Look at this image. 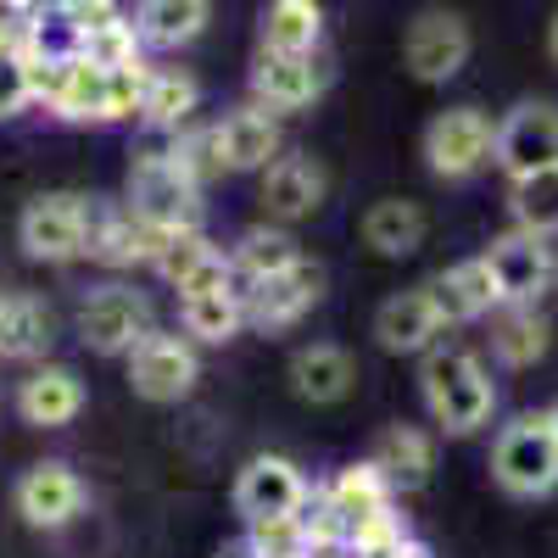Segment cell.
<instances>
[{"mask_svg": "<svg viewBox=\"0 0 558 558\" xmlns=\"http://www.w3.org/2000/svg\"><path fill=\"white\" fill-rule=\"evenodd\" d=\"M436 318H441V330H452V324H475L497 307V286H492V268L486 257H463L452 263L447 274H436L430 286H425Z\"/></svg>", "mask_w": 558, "mask_h": 558, "instance_id": "18", "label": "cell"}, {"mask_svg": "<svg viewBox=\"0 0 558 558\" xmlns=\"http://www.w3.org/2000/svg\"><path fill=\"white\" fill-rule=\"evenodd\" d=\"M324 296V274L302 257L296 268L274 274V279H257V286H241V307H246V324L252 330H291L302 313H313Z\"/></svg>", "mask_w": 558, "mask_h": 558, "instance_id": "12", "label": "cell"}, {"mask_svg": "<svg viewBox=\"0 0 558 558\" xmlns=\"http://www.w3.org/2000/svg\"><path fill=\"white\" fill-rule=\"evenodd\" d=\"M140 34H134V17H112V23H101V28H89V34H78V57L84 62H96V68H140Z\"/></svg>", "mask_w": 558, "mask_h": 558, "instance_id": "33", "label": "cell"}, {"mask_svg": "<svg viewBox=\"0 0 558 558\" xmlns=\"http://www.w3.org/2000/svg\"><path fill=\"white\" fill-rule=\"evenodd\" d=\"M302 263V246L286 235V229L274 223H257L246 229V235L235 241V252H229V268H235V286H257V279H274Z\"/></svg>", "mask_w": 558, "mask_h": 558, "instance_id": "28", "label": "cell"}, {"mask_svg": "<svg viewBox=\"0 0 558 558\" xmlns=\"http://www.w3.org/2000/svg\"><path fill=\"white\" fill-rule=\"evenodd\" d=\"M213 23V0H140L134 7V34L151 51H179V45L202 39Z\"/></svg>", "mask_w": 558, "mask_h": 558, "instance_id": "21", "label": "cell"}, {"mask_svg": "<svg viewBox=\"0 0 558 558\" xmlns=\"http://www.w3.org/2000/svg\"><path fill=\"white\" fill-rule=\"evenodd\" d=\"M17 7H28V0H17Z\"/></svg>", "mask_w": 558, "mask_h": 558, "instance_id": "41", "label": "cell"}, {"mask_svg": "<svg viewBox=\"0 0 558 558\" xmlns=\"http://www.w3.org/2000/svg\"><path fill=\"white\" fill-rule=\"evenodd\" d=\"M492 118L481 107H447L425 129V162L436 179H470L492 162Z\"/></svg>", "mask_w": 558, "mask_h": 558, "instance_id": "7", "label": "cell"}, {"mask_svg": "<svg viewBox=\"0 0 558 558\" xmlns=\"http://www.w3.org/2000/svg\"><path fill=\"white\" fill-rule=\"evenodd\" d=\"M402 62L418 84H447L470 62V23L458 12H418L402 39Z\"/></svg>", "mask_w": 558, "mask_h": 558, "instance_id": "11", "label": "cell"}, {"mask_svg": "<svg viewBox=\"0 0 558 558\" xmlns=\"http://www.w3.org/2000/svg\"><path fill=\"white\" fill-rule=\"evenodd\" d=\"M28 101H34V89H28V62H23V51L0 57V123L17 118Z\"/></svg>", "mask_w": 558, "mask_h": 558, "instance_id": "36", "label": "cell"}, {"mask_svg": "<svg viewBox=\"0 0 558 558\" xmlns=\"http://www.w3.org/2000/svg\"><path fill=\"white\" fill-rule=\"evenodd\" d=\"M179 324L191 341H207V347H223L241 336L246 324V307H241V291H202V296H179Z\"/></svg>", "mask_w": 558, "mask_h": 558, "instance_id": "31", "label": "cell"}, {"mask_svg": "<svg viewBox=\"0 0 558 558\" xmlns=\"http://www.w3.org/2000/svg\"><path fill=\"white\" fill-rule=\"evenodd\" d=\"M547 51H553V62H558V17H553V34H547Z\"/></svg>", "mask_w": 558, "mask_h": 558, "instance_id": "39", "label": "cell"}, {"mask_svg": "<svg viewBox=\"0 0 558 558\" xmlns=\"http://www.w3.org/2000/svg\"><path fill=\"white\" fill-rule=\"evenodd\" d=\"M436 336H441V318L425 291H402V296L380 302V313H375V341L386 352H430Z\"/></svg>", "mask_w": 558, "mask_h": 558, "instance_id": "22", "label": "cell"}, {"mask_svg": "<svg viewBox=\"0 0 558 558\" xmlns=\"http://www.w3.org/2000/svg\"><path fill=\"white\" fill-rule=\"evenodd\" d=\"M368 463L391 481V492H413V486H425L430 470H436V441L418 425H391L375 441V458H368Z\"/></svg>", "mask_w": 558, "mask_h": 558, "instance_id": "23", "label": "cell"}, {"mask_svg": "<svg viewBox=\"0 0 558 558\" xmlns=\"http://www.w3.org/2000/svg\"><path fill=\"white\" fill-rule=\"evenodd\" d=\"M497 307H502L497 324H492V352H497V363H508V368L542 363V357H547V341H553V324H547L536 307H508V302H497Z\"/></svg>", "mask_w": 558, "mask_h": 558, "instance_id": "30", "label": "cell"}, {"mask_svg": "<svg viewBox=\"0 0 558 558\" xmlns=\"http://www.w3.org/2000/svg\"><path fill=\"white\" fill-rule=\"evenodd\" d=\"M168 241V229L146 223L129 202H89V229H84V257H96L107 268H134V263H157Z\"/></svg>", "mask_w": 558, "mask_h": 558, "instance_id": "9", "label": "cell"}, {"mask_svg": "<svg viewBox=\"0 0 558 558\" xmlns=\"http://www.w3.org/2000/svg\"><path fill=\"white\" fill-rule=\"evenodd\" d=\"M425 213H418L413 202L402 196H386L363 213V246H375L380 257H413L418 246H425Z\"/></svg>", "mask_w": 558, "mask_h": 558, "instance_id": "27", "label": "cell"}, {"mask_svg": "<svg viewBox=\"0 0 558 558\" xmlns=\"http://www.w3.org/2000/svg\"><path fill=\"white\" fill-rule=\"evenodd\" d=\"M51 347V307L28 291L0 296V357L7 363H28Z\"/></svg>", "mask_w": 558, "mask_h": 558, "instance_id": "26", "label": "cell"}, {"mask_svg": "<svg viewBox=\"0 0 558 558\" xmlns=\"http://www.w3.org/2000/svg\"><path fill=\"white\" fill-rule=\"evenodd\" d=\"M492 162L508 179H531L558 168V107L553 101H520L492 134Z\"/></svg>", "mask_w": 558, "mask_h": 558, "instance_id": "3", "label": "cell"}, {"mask_svg": "<svg viewBox=\"0 0 558 558\" xmlns=\"http://www.w3.org/2000/svg\"><path fill=\"white\" fill-rule=\"evenodd\" d=\"M307 497H313L307 475L296 470L291 458H279V452L252 458L241 470V481H235V508H241L246 525H257V520H291V514L307 508Z\"/></svg>", "mask_w": 558, "mask_h": 558, "instance_id": "10", "label": "cell"}, {"mask_svg": "<svg viewBox=\"0 0 558 558\" xmlns=\"http://www.w3.org/2000/svg\"><path fill=\"white\" fill-rule=\"evenodd\" d=\"M218 134V157L229 173H263L279 157V118L268 107H235L223 123H213Z\"/></svg>", "mask_w": 558, "mask_h": 558, "instance_id": "19", "label": "cell"}, {"mask_svg": "<svg viewBox=\"0 0 558 558\" xmlns=\"http://www.w3.org/2000/svg\"><path fill=\"white\" fill-rule=\"evenodd\" d=\"M196 380H202V357H196L191 336L151 330V336L134 341V352H129V386L146 402H179Z\"/></svg>", "mask_w": 558, "mask_h": 558, "instance_id": "8", "label": "cell"}, {"mask_svg": "<svg viewBox=\"0 0 558 558\" xmlns=\"http://www.w3.org/2000/svg\"><path fill=\"white\" fill-rule=\"evenodd\" d=\"M202 107V84L179 68H146V96H140V118L146 129H168L179 134L191 123V112Z\"/></svg>", "mask_w": 558, "mask_h": 558, "instance_id": "25", "label": "cell"}, {"mask_svg": "<svg viewBox=\"0 0 558 558\" xmlns=\"http://www.w3.org/2000/svg\"><path fill=\"white\" fill-rule=\"evenodd\" d=\"M62 7H78V0H28L23 17H45V12H62Z\"/></svg>", "mask_w": 558, "mask_h": 558, "instance_id": "38", "label": "cell"}, {"mask_svg": "<svg viewBox=\"0 0 558 558\" xmlns=\"http://www.w3.org/2000/svg\"><path fill=\"white\" fill-rule=\"evenodd\" d=\"M17 413L23 425H39V430H62L84 413V380L62 363H39L34 375L17 386Z\"/></svg>", "mask_w": 558, "mask_h": 558, "instance_id": "20", "label": "cell"}, {"mask_svg": "<svg viewBox=\"0 0 558 558\" xmlns=\"http://www.w3.org/2000/svg\"><path fill=\"white\" fill-rule=\"evenodd\" d=\"M324 191L330 179L324 168L307 157V151H279L263 173H257V202L274 223H296V218H313L324 207Z\"/></svg>", "mask_w": 558, "mask_h": 558, "instance_id": "15", "label": "cell"}, {"mask_svg": "<svg viewBox=\"0 0 558 558\" xmlns=\"http://www.w3.org/2000/svg\"><path fill=\"white\" fill-rule=\"evenodd\" d=\"M140 336H151V302L129 286H101L78 307V341L101 357H129Z\"/></svg>", "mask_w": 558, "mask_h": 558, "instance_id": "6", "label": "cell"}, {"mask_svg": "<svg viewBox=\"0 0 558 558\" xmlns=\"http://www.w3.org/2000/svg\"><path fill=\"white\" fill-rule=\"evenodd\" d=\"M246 558H318V553H313L307 520L291 514V520H257L246 536Z\"/></svg>", "mask_w": 558, "mask_h": 558, "instance_id": "34", "label": "cell"}, {"mask_svg": "<svg viewBox=\"0 0 558 558\" xmlns=\"http://www.w3.org/2000/svg\"><path fill=\"white\" fill-rule=\"evenodd\" d=\"M252 96L268 112H302L324 96V68L313 57H286V51H257L252 68Z\"/></svg>", "mask_w": 558, "mask_h": 558, "instance_id": "17", "label": "cell"}, {"mask_svg": "<svg viewBox=\"0 0 558 558\" xmlns=\"http://www.w3.org/2000/svg\"><path fill=\"white\" fill-rule=\"evenodd\" d=\"M129 207L157 229H191L202 223V184L173 157H146L129 173Z\"/></svg>", "mask_w": 558, "mask_h": 558, "instance_id": "4", "label": "cell"}, {"mask_svg": "<svg viewBox=\"0 0 558 558\" xmlns=\"http://www.w3.org/2000/svg\"><path fill=\"white\" fill-rule=\"evenodd\" d=\"M23 34H28V17L17 0H0V57H12L23 51Z\"/></svg>", "mask_w": 558, "mask_h": 558, "instance_id": "37", "label": "cell"}, {"mask_svg": "<svg viewBox=\"0 0 558 558\" xmlns=\"http://www.w3.org/2000/svg\"><path fill=\"white\" fill-rule=\"evenodd\" d=\"M508 213H514V229L525 235H558V168L531 173V179H508Z\"/></svg>", "mask_w": 558, "mask_h": 558, "instance_id": "32", "label": "cell"}, {"mask_svg": "<svg viewBox=\"0 0 558 558\" xmlns=\"http://www.w3.org/2000/svg\"><path fill=\"white\" fill-rule=\"evenodd\" d=\"M547 413H553V430H558V402H553V408H547Z\"/></svg>", "mask_w": 558, "mask_h": 558, "instance_id": "40", "label": "cell"}, {"mask_svg": "<svg viewBox=\"0 0 558 558\" xmlns=\"http://www.w3.org/2000/svg\"><path fill=\"white\" fill-rule=\"evenodd\" d=\"M318 39H324L318 0H268V12H263V51L313 57Z\"/></svg>", "mask_w": 558, "mask_h": 558, "instance_id": "29", "label": "cell"}, {"mask_svg": "<svg viewBox=\"0 0 558 558\" xmlns=\"http://www.w3.org/2000/svg\"><path fill=\"white\" fill-rule=\"evenodd\" d=\"M418 397H425V413L447 436H475L497 413L492 368L463 347H430L425 352V363H418Z\"/></svg>", "mask_w": 558, "mask_h": 558, "instance_id": "1", "label": "cell"}, {"mask_svg": "<svg viewBox=\"0 0 558 558\" xmlns=\"http://www.w3.org/2000/svg\"><path fill=\"white\" fill-rule=\"evenodd\" d=\"M84 229H89V202L73 191H51L23 207L17 241L34 263H73L84 257Z\"/></svg>", "mask_w": 558, "mask_h": 558, "instance_id": "5", "label": "cell"}, {"mask_svg": "<svg viewBox=\"0 0 558 558\" xmlns=\"http://www.w3.org/2000/svg\"><path fill=\"white\" fill-rule=\"evenodd\" d=\"M151 268L168 279L179 296H202V291H229V286H235V268H229V257L202 235V223L168 229V241H162V252H157ZM235 291H241V286H235Z\"/></svg>", "mask_w": 558, "mask_h": 558, "instance_id": "13", "label": "cell"}, {"mask_svg": "<svg viewBox=\"0 0 558 558\" xmlns=\"http://www.w3.org/2000/svg\"><path fill=\"white\" fill-rule=\"evenodd\" d=\"M352 380H357L352 357L341 347H330V341H313V347H302L291 357V391L302 402H341L352 391Z\"/></svg>", "mask_w": 558, "mask_h": 558, "instance_id": "24", "label": "cell"}, {"mask_svg": "<svg viewBox=\"0 0 558 558\" xmlns=\"http://www.w3.org/2000/svg\"><path fill=\"white\" fill-rule=\"evenodd\" d=\"M173 162H179V168L191 173V179L202 184V191H207V184L223 173V157H218V134H213V123H207V129H179V134H173Z\"/></svg>", "mask_w": 558, "mask_h": 558, "instance_id": "35", "label": "cell"}, {"mask_svg": "<svg viewBox=\"0 0 558 558\" xmlns=\"http://www.w3.org/2000/svg\"><path fill=\"white\" fill-rule=\"evenodd\" d=\"M486 268H492L497 302H508V307H536V296L553 286V246H547L542 235H525V229H514V235L492 241Z\"/></svg>", "mask_w": 558, "mask_h": 558, "instance_id": "14", "label": "cell"}, {"mask_svg": "<svg viewBox=\"0 0 558 558\" xmlns=\"http://www.w3.org/2000/svg\"><path fill=\"white\" fill-rule=\"evenodd\" d=\"M84 508V481L68 470L62 458H45L17 481V514L34 531H62L73 514Z\"/></svg>", "mask_w": 558, "mask_h": 558, "instance_id": "16", "label": "cell"}, {"mask_svg": "<svg viewBox=\"0 0 558 558\" xmlns=\"http://www.w3.org/2000/svg\"><path fill=\"white\" fill-rule=\"evenodd\" d=\"M492 481L508 497H547L558 492V430L553 413H520L492 441Z\"/></svg>", "mask_w": 558, "mask_h": 558, "instance_id": "2", "label": "cell"}]
</instances>
